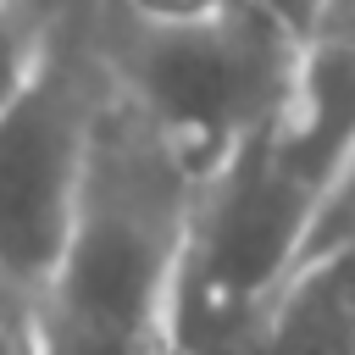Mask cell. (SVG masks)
<instances>
[{"label": "cell", "instance_id": "6da1fadb", "mask_svg": "<svg viewBox=\"0 0 355 355\" xmlns=\"http://www.w3.org/2000/svg\"><path fill=\"white\" fill-rule=\"evenodd\" d=\"M194 166L111 83L100 100L67 244L28 322V355H155L194 211Z\"/></svg>", "mask_w": 355, "mask_h": 355}, {"label": "cell", "instance_id": "7a4b0ae2", "mask_svg": "<svg viewBox=\"0 0 355 355\" xmlns=\"http://www.w3.org/2000/svg\"><path fill=\"white\" fill-rule=\"evenodd\" d=\"M305 33L261 0H100V55L172 150L205 178L239 139L277 122Z\"/></svg>", "mask_w": 355, "mask_h": 355}, {"label": "cell", "instance_id": "3957f363", "mask_svg": "<svg viewBox=\"0 0 355 355\" xmlns=\"http://www.w3.org/2000/svg\"><path fill=\"white\" fill-rule=\"evenodd\" d=\"M105 94L111 67L100 55V0H89L39 39L22 89L0 111V327L22 355L33 305L67 244Z\"/></svg>", "mask_w": 355, "mask_h": 355}, {"label": "cell", "instance_id": "277c9868", "mask_svg": "<svg viewBox=\"0 0 355 355\" xmlns=\"http://www.w3.org/2000/svg\"><path fill=\"white\" fill-rule=\"evenodd\" d=\"M272 144L311 194H322L355 161V44L305 39Z\"/></svg>", "mask_w": 355, "mask_h": 355}, {"label": "cell", "instance_id": "5b68a950", "mask_svg": "<svg viewBox=\"0 0 355 355\" xmlns=\"http://www.w3.org/2000/svg\"><path fill=\"white\" fill-rule=\"evenodd\" d=\"M261 355H355V244L311 255L283 277Z\"/></svg>", "mask_w": 355, "mask_h": 355}, {"label": "cell", "instance_id": "8992f818", "mask_svg": "<svg viewBox=\"0 0 355 355\" xmlns=\"http://www.w3.org/2000/svg\"><path fill=\"white\" fill-rule=\"evenodd\" d=\"M33 55H39V39H33V33H22V28L0 11V111H6V105H11V94L22 89V78H28Z\"/></svg>", "mask_w": 355, "mask_h": 355}, {"label": "cell", "instance_id": "52a82bcc", "mask_svg": "<svg viewBox=\"0 0 355 355\" xmlns=\"http://www.w3.org/2000/svg\"><path fill=\"white\" fill-rule=\"evenodd\" d=\"M311 39H338V44H355V0H322Z\"/></svg>", "mask_w": 355, "mask_h": 355}, {"label": "cell", "instance_id": "ba28073f", "mask_svg": "<svg viewBox=\"0 0 355 355\" xmlns=\"http://www.w3.org/2000/svg\"><path fill=\"white\" fill-rule=\"evenodd\" d=\"M261 6H272L288 28H300L305 39H311V28H316V11H322V0H261Z\"/></svg>", "mask_w": 355, "mask_h": 355}, {"label": "cell", "instance_id": "9c48e42d", "mask_svg": "<svg viewBox=\"0 0 355 355\" xmlns=\"http://www.w3.org/2000/svg\"><path fill=\"white\" fill-rule=\"evenodd\" d=\"M0 355H22V349H17L11 338H6V327H0Z\"/></svg>", "mask_w": 355, "mask_h": 355}]
</instances>
